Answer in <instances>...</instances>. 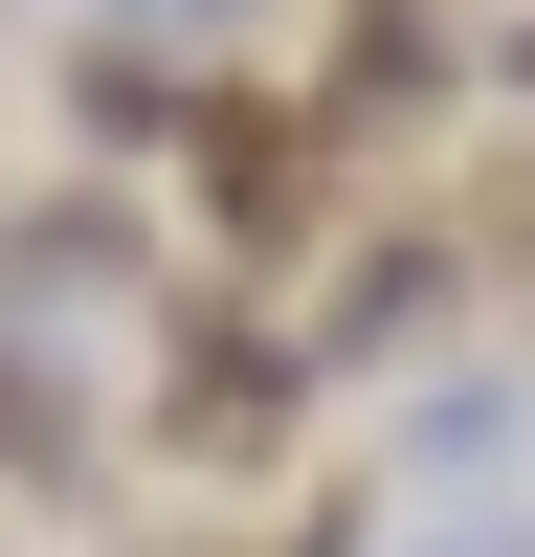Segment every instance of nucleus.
I'll return each instance as SVG.
<instances>
[{
	"label": "nucleus",
	"mask_w": 535,
	"mask_h": 557,
	"mask_svg": "<svg viewBox=\"0 0 535 557\" xmlns=\"http://www.w3.org/2000/svg\"><path fill=\"white\" fill-rule=\"evenodd\" d=\"M357 557H513V513H446V535H357Z\"/></svg>",
	"instance_id": "nucleus-7"
},
{
	"label": "nucleus",
	"mask_w": 535,
	"mask_h": 557,
	"mask_svg": "<svg viewBox=\"0 0 535 557\" xmlns=\"http://www.w3.org/2000/svg\"><path fill=\"white\" fill-rule=\"evenodd\" d=\"M157 290V201L134 178H45V201H0V335H67V312Z\"/></svg>",
	"instance_id": "nucleus-4"
},
{
	"label": "nucleus",
	"mask_w": 535,
	"mask_h": 557,
	"mask_svg": "<svg viewBox=\"0 0 535 557\" xmlns=\"http://www.w3.org/2000/svg\"><path fill=\"white\" fill-rule=\"evenodd\" d=\"M112 23H157V45H223V23H246V0H112Z\"/></svg>",
	"instance_id": "nucleus-8"
},
{
	"label": "nucleus",
	"mask_w": 535,
	"mask_h": 557,
	"mask_svg": "<svg viewBox=\"0 0 535 557\" xmlns=\"http://www.w3.org/2000/svg\"><path fill=\"white\" fill-rule=\"evenodd\" d=\"M446 89H469L446 0H335V23H312V112H335V157H357V178H424Z\"/></svg>",
	"instance_id": "nucleus-3"
},
{
	"label": "nucleus",
	"mask_w": 535,
	"mask_h": 557,
	"mask_svg": "<svg viewBox=\"0 0 535 557\" xmlns=\"http://www.w3.org/2000/svg\"><path fill=\"white\" fill-rule=\"evenodd\" d=\"M312 335H290V290H157V380H134V424H157V469L178 491H268L312 446Z\"/></svg>",
	"instance_id": "nucleus-2"
},
{
	"label": "nucleus",
	"mask_w": 535,
	"mask_h": 557,
	"mask_svg": "<svg viewBox=\"0 0 535 557\" xmlns=\"http://www.w3.org/2000/svg\"><path fill=\"white\" fill-rule=\"evenodd\" d=\"M0 491H89V380L45 335H0Z\"/></svg>",
	"instance_id": "nucleus-5"
},
{
	"label": "nucleus",
	"mask_w": 535,
	"mask_h": 557,
	"mask_svg": "<svg viewBox=\"0 0 535 557\" xmlns=\"http://www.w3.org/2000/svg\"><path fill=\"white\" fill-rule=\"evenodd\" d=\"M134 557H223V535H134Z\"/></svg>",
	"instance_id": "nucleus-10"
},
{
	"label": "nucleus",
	"mask_w": 535,
	"mask_h": 557,
	"mask_svg": "<svg viewBox=\"0 0 535 557\" xmlns=\"http://www.w3.org/2000/svg\"><path fill=\"white\" fill-rule=\"evenodd\" d=\"M157 178L201 201V246H223V290H290L312 246H335L380 178L335 157V112L312 89H268V67H178V134H157Z\"/></svg>",
	"instance_id": "nucleus-1"
},
{
	"label": "nucleus",
	"mask_w": 535,
	"mask_h": 557,
	"mask_svg": "<svg viewBox=\"0 0 535 557\" xmlns=\"http://www.w3.org/2000/svg\"><path fill=\"white\" fill-rule=\"evenodd\" d=\"M490 89H513V112H535V23H513V45H490Z\"/></svg>",
	"instance_id": "nucleus-9"
},
{
	"label": "nucleus",
	"mask_w": 535,
	"mask_h": 557,
	"mask_svg": "<svg viewBox=\"0 0 535 557\" xmlns=\"http://www.w3.org/2000/svg\"><path fill=\"white\" fill-rule=\"evenodd\" d=\"M401 446L490 491V469H513V446H535V401H513V380H424V424H401Z\"/></svg>",
	"instance_id": "nucleus-6"
}]
</instances>
